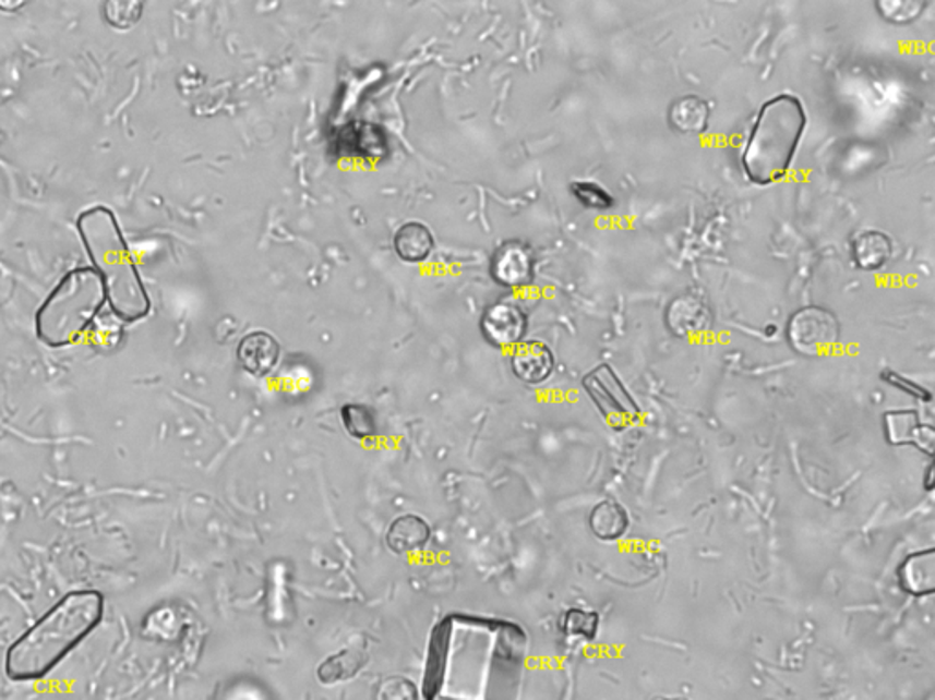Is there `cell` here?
Segmentation results:
<instances>
[{
	"instance_id": "obj_11",
	"label": "cell",
	"mask_w": 935,
	"mask_h": 700,
	"mask_svg": "<svg viewBox=\"0 0 935 700\" xmlns=\"http://www.w3.org/2000/svg\"><path fill=\"white\" fill-rule=\"evenodd\" d=\"M667 328L678 338L700 336L711 327L709 306L695 294H682L671 301L666 312Z\"/></svg>"
},
{
	"instance_id": "obj_25",
	"label": "cell",
	"mask_w": 935,
	"mask_h": 700,
	"mask_svg": "<svg viewBox=\"0 0 935 700\" xmlns=\"http://www.w3.org/2000/svg\"><path fill=\"white\" fill-rule=\"evenodd\" d=\"M883 379H885L886 384L891 385V387H896V389L902 390L907 395L915 396L919 400H932L930 390L923 389L921 385L913 384L912 379L902 378V376L894 373V371H885Z\"/></svg>"
},
{
	"instance_id": "obj_10",
	"label": "cell",
	"mask_w": 935,
	"mask_h": 700,
	"mask_svg": "<svg viewBox=\"0 0 935 700\" xmlns=\"http://www.w3.org/2000/svg\"><path fill=\"white\" fill-rule=\"evenodd\" d=\"M886 442L890 445H913L924 455L934 456L935 431L921 422L918 411H890L885 414Z\"/></svg>"
},
{
	"instance_id": "obj_26",
	"label": "cell",
	"mask_w": 935,
	"mask_h": 700,
	"mask_svg": "<svg viewBox=\"0 0 935 700\" xmlns=\"http://www.w3.org/2000/svg\"><path fill=\"white\" fill-rule=\"evenodd\" d=\"M932 471H934V466H928V476H926V490L932 491Z\"/></svg>"
},
{
	"instance_id": "obj_18",
	"label": "cell",
	"mask_w": 935,
	"mask_h": 700,
	"mask_svg": "<svg viewBox=\"0 0 935 700\" xmlns=\"http://www.w3.org/2000/svg\"><path fill=\"white\" fill-rule=\"evenodd\" d=\"M588 526L592 529L594 536H598L606 542H614L622 539L623 534L627 533L631 526V518L625 507L614 500H603L594 506L590 517H588Z\"/></svg>"
},
{
	"instance_id": "obj_13",
	"label": "cell",
	"mask_w": 935,
	"mask_h": 700,
	"mask_svg": "<svg viewBox=\"0 0 935 700\" xmlns=\"http://www.w3.org/2000/svg\"><path fill=\"white\" fill-rule=\"evenodd\" d=\"M280 360V345L275 336L264 330L247 334L238 345V362L251 376L264 378L273 373Z\"/></svg>"
},
{
	"instance_id": "obj_14",
	"label": "cell",
	"mask_w": 935,
	"mask_h": 700,
	"mask_svg": "<svg viewBox=\"0 0 935 700\" xmlns=\"http://www.w3.org/2000/svg\"><path fill=\"white\" fill-rule=\"evenodd\" d=\"M902 591L912 596H930L935 591V550L918 551L907 556L899 566Z\"/></svg>"
},
{
	"instance_id": "obj_6",
	"label": "cell",
	"mask_w": 935,
	"mask_h": 700,
	"mask_svg": "<svg viewBox=\"0 0 935 700\" xmlns=\"http://www.w3.org/2000/svg\"><path fill=\"white\" fill-rule=\"evenodd\" d=\"M583 389L587 390L594 406L612 427H627L638 420V403L609 363H601L590 371L583 378Z\"/></svg>"
},
{
	"instance_id": "obj_27",
	"label": "cell",
	"mask_w": 935,
	"mask_h": 700,
	"mask_svg": "<svg viewBox=\"0 0 935 700\" xmlns=\"http://www.w3.org/2000/svg\"><path fill=\"white\" fill-rule=\"evenodd\" d=\"M652 700H690V699H684V697H658V699H652Z\"/></svg>"
},
{
	"instance_id": "obj_19",
	"label": "cell",
	"mask_w": 935,
	"mask_h": 700,
	"mask_svg": "<svg viewBox=\"0 0 935 700\" xmlns=\"http://www.w3.org/2000/svg\"><path fill=\"white\" fill-rule=\"evenodd\" d=\"M393 245H395L398 257L404 262H424L433 251L432 230L422 222H406L395 233Z\"/></svg>"
},
{
	"instance_id": "obj_15",
	"label": "cell",
	"mask_w": 935,
	"mask_h": 700,
	"mask_svg": "<svg viewBox=\"0 0 935 700\" xmlns=\"http://www.w3.org/2000/svg\"><path fill=\"white\" fill-rule=\"evenodd\" d=\"M430 536H432V529L424 518L417 515H403L387 531L386 544L393 553L406 555V553L422 550Z\"/></svg>"
},
{
	"instance_id": "obj_5",
	"label": "cell",
	"mask_w": 935,
	"mask_h": 700,
	"mask_svg": "<svg viewBox=\"0 0 935 700\" xmlns=\"http://www.w3.org/2000/svg\"><path fill=\"white\" fill-rule=\"evenodd\" d=\"M107 303L101 278L94 268H75L57 283L37 312V336L43 343L61 349L75 343L96 322Z\"/></svg>"
},
{
	"instance_id": "obj_16",
	"label": "cell",
	"mask_w": 935,
	"mask_h": 700,
	"mask_svg": "<svg viewBox=\"0 0 935 700\" xmlns=\"http://www.w3.org/2000/svg\"><path fill=\"white\" fill-rule=\"evenodd\" d=\"M711 108L698 95H684L669 108V123L680 134H704L709 126Z\"/></svg>"
},
{
	"instance_id": "obj_22",
	"label": "cell",
	"mask_w": 935,
	"mask_h": 700,
	"mask_svg": "<svg viewBox=\"0 0 935 700\" xmlns=\"http://www.w3.org/2000/svg\"><path fill=\"white\" fill-rule=\"evenodd\" d=\"M571 192L583 206L594 210H607L614 206V197L606 189H601L600 184L590 183V181L572 183Z\"/></svg>"
},
{
	"instance_id": "obj_7",
	"label": "cell",
	"mask_w": 935,
	"mask_h": 700,
	"mask_svg": "<svg viewBox=\"0 0 935 700\" xmlns=\"http://www.w3.org/2000/svg\"><path fill=\"white\" fill-rule=\"evenodd\" d=\"M788 341L804 357H820L828 352L840 336L839 319L823 306H802L788 322Z\"/></svg>"
},
{
	"instance_id": "obj_4",
	"label": "cell",
	"mask_w": 935,
	"mask_h": 700,
	"mask_svg": "<svg viewBox=\"0 0 935 700\" xmlns=\"http://www.w3.org/2000/svg\"><path fill=\"white\" fill-rule=\"evenodd\" d=\"M806 124V110L795 95L780 94L762 106L742 154V167L751 183L766 186L784 178Z\"/></svg>"
},
{
	"instance_id": "obj_9",
	"label": "cell",
	"mask_w": 935,
	"mask_h": 700,
	"mask_svg": "<svg viewBox=\"0 0 935 700\" xmlns=\"http://www.w3.org/2000/svg\"><path fill=\"white\" fill-rule=\"evenodd\" d=\"M492 278L503 287L517 289L532 283L534 254L522 241H506L493 252L490 262Z\"/></svg>"
},
{
	"instance_id": "obj_24",
	"label": "cell",
	"mask_w": 935,
	"mask_h": 700,
	"mask_svg": "<svg viewBox=\"0 0 935 700\" xmlns=\"http://www.w3.org/2000/svg\"><path fill=\"white\" fill-rule=\"evenodd\" d=\"M103 10L108 23L116 28L127 29L140 19L143 7L137 2H108Z\"/></svg>"
},
{
	"instance_id": "obj_21",
	"label": "cell",
	"mask_w": 935,
	"mask_h": 700,
	"mask_svg": "<svg viewBox=\"0 0 935 700\" xmlns=\"http://www.w3.org/2000/svg\"><path fill=\"white\" fill-rule=\"evenodd\" d=\"M879 10L880 17L894 24H908L921 17L926 8V2L919 0H880L875 4Z\"/></svg>"
},
{
	"instance_id": "obj_1",
	"label": "cell",
	"mask_w": 935,
	"mask_h": 700,
	"mask_svg": "<svg viewBox=\"0 0 935 700\" xmlns=\"http://www.w3.org/2000/svg\"><path fill=\"white\" fill-rule=\"evenodd\" d=\"M519 631L484 618L452 615L430 639L427 700H516Z\"/></svg>"
},
{
	"instance_id": "obj_3",
	"label": "cell",
	"mask_w": 935,
	"mask_h": 700,
	"mask_svg": "<svg viewBox=\"0 0 935 700\" xmlns=\"http://www.w3.org/2000/svg\"><path fill=\"white\" fill-rule=\"evenodd\" d=\"M77 230L86 254L94 263V270L101 278L107 303L113 314L124 323L143 319L148 314L151 301L113 212L107 206H94L83 212Z\"/></svg>"
},
{
	"instance_id": "obj_20",
	"label": "cell",
	"mask_w": 935,
	"mask_h": 700,
	"mask_svg": "<svg viewBox=\"0 0 935 700\" xmlns=\"http://www.w3.org/2000/svg\"><path fill=\"white\" fill-rule=\"evenodd\" d=\"M344 427L353 438L368 439L376 434L375 412L370 407L360 403H348L343 407Z\"/></svg>"
},
{
	"instance_id": "obj_8",
	"label": "cell",
	"mask_w": 935,
	"mask_h": 700,
	"mask_svg": "<svg viewBox=\"0 0 935 700\" xmlns=\"http://www.w3.org/2000/svg\"><path fill=\"white\" fill-rule=\"evenodd\" d=\"M528 322L525 312L514 303H495L488 306L481 317V333L488 343L506 349L517 345L527 334Z\"/></svg>"
},
{
	"instance_id": "obj_23",
	"label": "cell",
	"mask_w": 935,
	"mask_h": 700,
	"mask_svg": "<svg viewBox=\"0 0 935 700\" xmlns=\"http://www.w3.org/2000/svg\"><path fill=\"white\" fill-rule=\"evenodd\" d=\"M598 626H600L598 613L585 612V610H571V612L565 613V618H563V629H565L566 635H572V637L594 639Z\"/></svg>"
},
{
	"instance_id": "obj_2",
	"label": "cell",
	"mask_w": 935,
	"mask_h": 700,
	"mask_svg": "<svg viewBox=\"0 0 935 700\" xmlns=\"http://www.w3.org/2000/svg\"><path fill=\"white\" fill-rule=\"evenodd\" d=\"M105 596L99 591L68 593L8 650L7 675L12 680H37L53 669L101 623Z\"/></svg>"
},
{
	"instance_id": "obj_12",
	"label": "cell",
	"mask_w": 935,
	"mask_h": 700,
	"mask_svg": "<svg viewBox=\"0 0 935 700\" xmlns=\"http://www.w3.org/2000/svg\"><path fill=\"white\" fill-rule=\"evenodd\" d=\"M555 360L549 345L538 339L519 343L512 354V371L528 385H539L554 373Z\"/></svg>"
},
{
	"instance_id": "obj_17",
	"label": "cell",
	"mask_w": 935,
	"mask_h": 700,
	"mask_svg": "<svg viewBox=\"0 0 935 700\" xmlns=\"http://www.w3.org/2000/svg\"><path fill=\"white\" fill-rule=\"evenodd\" d=\"M853 262L863 270H879L890 262L894 254V243L885 232L866 230L859 233L852 246Z\"/></svg>"
}]
</instances>
